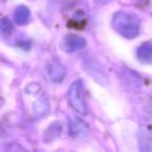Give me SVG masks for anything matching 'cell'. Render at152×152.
I'll use <instances>...</instances> for the list:
<instances>
[{
    "label": "cell",
    "mask_w": 152,
    "mask_h": 152,
    "mask_svg": "<svg viewBox=\"0 0 152 152\" xmlns=\"http://www.w3.org/2000/svg\"><path fill=\"white\" fill-rule=\"evenodd\" d=\"M87 45V42L83 37L76 36V34H68L64 37L62 46L64 49V51L66 52H76L80 51L82 49H84Z\"/></svg>",
    "instance_id": "obj_3"
},
{
    "label": "cell",
    "mask_w": 152,
    "mask_h": 152,
    "mask_svg": "<svg viewBox=\"0 0 152 152\" xmlns=\"http://www.w3.org/2000/svg\"><path fill=\"white\" fill-rule=\"evenodd\" d=\"M49 112V101L45 97L39 99L34 104V113L37 116L42 118Z\"/></svg>",
    "instance_id": "obj_9"
},
{
    "label": "cell",
    "mask_w": 152,
    "mask_h": 152,
    "mask_svg": "<svg viewBox=\"0 0 152 152\" xmlns=\"http://www.w3.org/2000/svg\"><path fill=\"white\" fill-rule=\"evenodd\" d=\"M25 90H26V93H28L31 95H34L40 90V87H39L38 83H30V84H27Z\"/></svg>",
    "instance_id": "obj_11"
},
{
    "label": "cell",
    "mask_w": 152,
    "mask_h": 152,
    "mask_svg": "<svg viewBox=\"0 0 152 152\" xmlns=\"http://www.w3.org/2000/svg\"><path fill=\"white\" fill-rule=\"evenodd\" d=\"M94 2H96V4H102V2H104V1H107V0H93Z\"/></svg>",
    "instance_id": "obj_12"
},
{
    "label": "cell",
    "mask_w": 152,
    "mask_h": 152,
    "mask_svg": "<svg viewBox=\"0 0 152 152\" xmlns=\"http://www.w3.org/2000/svg\"><path fill=\"white\" fill-rule=\"evenodd\" d=\"M112 25L114 30L127 39L135 38L140 31V20L138 15L126 11H119L113 15Z\"/></svg>",
    "instance_id": "obj_1"
},
{
    "label": "cell",
    "mask_w": 152,
    "mask_h": 152,
    "mask_svg": "<svg viewBox=\"0 0 152 152\" xmlns=\"http://www.w3.org/2000/svg\"><path fill=\"white\" fill-rule=\"evenodd\" d=\"M70 133L74 137H84L88 133V126L83 120H81L77 116H71L70 118V124H69Z\"/></svg>",
    "instance_id": "obj_5"
},
{
    "label": "cell",
    "mask_w": 152,
    "mask_h": 152,
    "mask_svg": "<svg viewBox=\"0 0 152 152\" xmlns=\"http://www.w3.org/2000/svg\"><path fill=\"white\" fill-rule=\"evenodd\" d=\"M30 15H31L30 10L26 6H23V5L19 6V7H17V10L14 11V20L19 25L27 24L28 20H30Z\"/></svg>",
    "instance_id": "obj_8"
},
{
    "label": "cell",
    "mask_w": 152,
    "mask_h": 152,
    "mask_svg": "<svg viewBox=\"0 0 152 152\" xmlns=\"http://www.w3.org/2000/svg\"><path fill=\"white\" fill-rule=\"evenodd\" d=\"M13 24L8 18L0 19V34L1 36H10L13 32Z\"/></svg>",
    "instance_id": "obj_10"
},
{
    "label": "cell",
    "mask_w": 152,
    "mask_h": 152,
    "mask_svg": "<svg viewBox=\"0 0 152 152\" xmlns=\"http://www.w3.org/2000/svg\"><path fill=\"white\" fill-rule=\"evenodd\" d=\"M66 97H68V102H69L70 107L75 112H77L78 114H82V115H86L88 113L82 80H76L70 84V87L68 89Z\"/></svg>",
    "instance_id": "obj_2"
},
{
    "label": "cell",
    "mask_w": 152,
    "mask_h": 152,
    "mask_svg": "<svg viewBox=\"0 0 152 152\" xmlns=\"http://www.w3.org/2000/svg\"><path fill=\"white\" fill-rule=\"evenodd\" d=\"M62 132V124L58 121V122H52L51 126H49V128L45 131V134H44V140L46 142H51L53 141L55 139H57L59 137Z\"/></svg>",
    "instance_id": "obj_7"
},
{
    "label": "cell",
    "mask_w": 152,
    "mask_h": 152,
    "mask_svg": "<svg viewBox=\"0 0 152 152\" xmlns=\"http://www.w3.org/2000/svg\"><path fill=\"white\" fill-rule=\"evenodd\" d=\"M48 74H49V77L52 82L59 83L64 80V77L66 75V70H65L63 64H61L57 61H52L48 65Z\"/></svg>",
    "instance_id": "obj_4"
},
{
    "label": "cell",
    "mask_w": 152,
    "mask_h": 152,
    "mask_svg": "<svg viewBox=\"0 0 152 152\" xmlns=\"http://www.w3.org/2000/svg\"><path fill=\"white\" fill-rule=\"evenodd\" d=\"M137 56H138V59L140 62L147 63V64L151 63V58H152V46H151V43L146 42V43L141 44L138 48Z\"/></svg>",
    "instance_id": "obj_6"
}]
</instances>
